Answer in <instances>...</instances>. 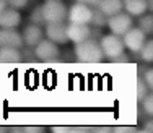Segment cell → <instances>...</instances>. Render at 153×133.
<instances>
[{
	"label": "cell",
	"mask_w": 153,
	"mask_h": 133,
	"mask_svg": "<svg viewBox=\"0 0 153 133\" xmlns=\"http://www.w3.org/2000/svg\"><path fill=\"white\" fill-rule=\"evenodd\" d=\"M122 39H124V44H126V49L129 50L130 54H137L138 55L142 47H143L145 42H147V34H145L138 26H132L122 36Z\"/></svg>",
	"instance_id": "obj_5"
},
{
	"label": "cell",
	"mask_w": 153,
	"mask_h": 133,
	"mask_svg": "<svg viewBox=\"0 0 153 133\" xmlns=\"http://www.w3.org/2000/svg\"><path fill=\"white\" fill-rule=\"evenodd\" d=\"M101 42V47H103L104 57L109 60H114L117 59L121 54L126 52V44H124V39L121 36L111 33V34H103V37L100 39Z\"/></svg>",
	"instance_id": "obj_3"
},
{
	"label": "cell",
	"mask_w": 153,
	"mask_h": 133,
	"mask_svg": "<svg viewBox=\"0 0 153 133\" xmlns=\"http://www.w3.org/2000/svg\"><path fill=\"white\" fill-rule=\"evenodd\" d=\"M143 130L153 133V117H150V118H148V120L143 123Z\"/></svg>",
	"instance_id": "obj_24"
},
{
	"label": "cell",
	"mask_w": 153,
	"mask_h": 133,
	"mask_svg": "<svg viewBox=\"0 0 153 133\" xmlns=\"http://www.w3.org/2000/svg\"><path fill=\"white\" fill-rule=\"evenodd\" d=\"M93 12L94 8L86 3L76 2L70 5L68 8V23H76V24H91L93 20Z\"/></svg>",
	"instance_id": "obj_4"
},
{
	"label": "cell",
	"mask_w": 153,
	"mask_h": 133,
	"mask_svg": "<svg viewBox=\"0 0 153 133\" xmlns=\"http://www.w3.org/2000/svg\"><path fill=\"white\" fill-rule=\"evenodd\" d=\"M0 59H2V62H5V63L23 62V54H21V49L2 46V49H0Z\"/></svg>",
	"instance_id": "obj_15"
},
{
	"label": "cell",
	"mask_w": 153,
	"mask_h": 133,
	"mask_svg": "<svg viewBox=\"0 0 153 133\" xmlns=\"http://www.w3.org/2000/svg\"><path fill=\"white\" fill-rule=\"evenodd\" d=\"M138 57H140V60L145 62V63L153 62V39H148V41L145 42V46L142 47Z\"/></svg>",
	"instance_id": "obj_17"
},
{
	"label": "cell",
	"mask_w": 153,
	"mask_h": 133,
	"mask_svg": "<svg viewBox=\"0 0 153 133\" xmlns=\"http://www.w3.org/2000/svg\"><path fill=\"white\" fill-rule=\"evenodd\" d=\"M42 13L47 23H65L68 20V8L62 0H44Z\"/></svg>",
	"instance_id": "obj_2"
},
{
	"label": "cell",
	"mask_w": 153,
	"mask_h": 133,
	"mask_svg": "<svg viewBox=\"0 0 153 133\" xmlns=\"http://www.w3.org/2000/svg\"><path fill=\"white\" fill-rule=\"evenodd\" d=\"M67 33H68V41L78 44L86 39L91 37L93 29L90 24H76V23H68L67 24Z\"/></svg>",
	"instance_id": "obj_9"
},
{
	"label": "cell",
	"mask_w": 153,
	"mask_h": 133,
	"mask_svg": "<svg viewBox=\"0 0 153 133\" xmlns=\"http://www.w3.org/2000/svg\"><path fill=\"white\" fill-rule=\"evenodd\" d=\"M148 12L153 13V0H148Z\"/></svg>",
	"instance_id": "obj_27"
},
{
	"label": "cell",
	"mask_w": 153,
	"mask_h": 133,
	"mask_svg": "<svg viewBox=\"0 0 153 133\" xmlns=\"http://www.w3.org/2000/svg\"><path fill=\"white\" fill-rule=\"evenodd\" d=\"M21 24V13L16 8H7L0 12V26L2 28H18Z\"/></svg>",
	"instance_id": "obj_12"
},
{
	"label": "cell",
	"mask_w": 153,
	"mask_h": 133,
	"mask_svg": "<svg viewBox=\"0 0 153 133\" xmlns=\"http://www.w3.org/2000/svg\"><path fill=\"white\" fill-rule=\"evenodd\" d=\"M129 59H130V57H129V54H126V52H124V54H121V55L117 57V59H114V60H112V62H121V63H126V62H129Z\"/></svg>",
	"instance_id": "obj_25"
},
{
	"label": "cell",
	"mask_w": 153,
	"mask_h": 133,
	"mask_svg": "<svg viewBox=\"0 0 153 133\" xmlns=\"http://www.w3.org/2000/svg\"><path fill=\"white\" fill-rule=\"evenodd\" d=\"M140 106L143 107V112L147 114V115L153 117V91L148 93V96L140 102Z\"/></svg>",
	"instance_id": "obj_21"
},
{
	"label": "cell",
	"mask_w": 153,
	"mask_h": 133,
	"mask_svg": "<svg viewBox=\"0 0 153 133\" xmlns=\"http://www.w3.org/2000/svg\"><path fill=\"white\" fill-rule=\"evenodd\" d=\"M34 54L38 57V60H41V62H51V60H56L60 55V49L57 42L46 37L34 47Z\"/></svg>",
	"instance_id": "obj_7"
},
{
	"label": "cell",
	"mask_w": 153,
	"mask_h": 133,
	"mask_svg": "<svg viewBox=\"0 0 153 133\" xmlns=\"http://www.w3.org/2000/svg\"><path fill=\"white\" fill-rule=\"evenodd\" d=\"M0 44L7 46V47L23 49L25 47L23 34L18 33L16 28H2V31H0Z\"/></svg>",
	"instance_id": "obj_10"
},
{
	"label": "cell",
	"mask_w": 153,
	"mask_h": 133,
	"mask_svg": "<svg viewBox=\"0 0 153 133\" xmlns=\"http://www.w3.org/2000/svg\"><path fill=\"white\" fill-rule=\"evenodd\" d=\"M132 15H129L127 12H121L114 16H109V21H108V28L111 33L117 34V36H122L134 26V20H132Z\"/></svg>",
	"instance_id": "obj_6"
},
{
	"label": "cell",
	"mask_w": 153,
	"mask_h": 133,
	"mask_svg": "<svg viewBox=\"0 0 153 133\" xmlns=\"http://www.w3.org/2000/svg\"><path fill=\"white\" fill-rule=\"evenodd\" d=\"M143 78H145V81H147V85H148V88H150V91H153V68H150V70L145 71Z\"/></svg>",
	"instance_id": "obj_23"
},
{
	"label": "cell",
	"mask_w": 153,
	"mask_h": 133,
	"mask_svg": "<svg viewBox=\"0 0 153 133\" xmlns=\"http://www.w3.org/2000/svg\"><path fill=\"white\" fill-rule=\"evenodd\" d=\"M137 26L140 28L147 36H152L153 34V13H145V15L138 16V21H137Z\"/></svg>",
	"instance_id": "obj_16"
},
{
	"label": "cell",
	"mask_w": 153,
	"mask_h": 133,
	"mask_svg": "<svg viewBox=\"0 0 153 133\" xmlns=\"http://www.w3.org/2000/svg\"><path fill=\"white\" fill-rule=\"evenodd\" d=\"M76 2H82V3H86V5H90V7H98L100 5V2L101 0H76Z\"/></svg>",
	"instance_id": "obj_26"
},
{
	"label": "cell",
	"mask_w": 153,
	"mask_h": 133,
	"mask_svg": "<svg viewBox=\"0 0 153 133\" xmlns=\"http://www.w3.org/2000/svg\"><path fill=\"white\" fill-rule=\"evenodd\" d=\"M98 8L108 16H114L124 12V0H101Z\"/></svg>",
	"instance_id": "obj_14"
},
{
	"label": "cell",
	"mask_w": 153,
	"mask_h": 133,
	"mask_svg": "<svg viewBox=\"0 0 153 133\" xmlns=\"http://www.w3.org/2000/svg\"><path fill=\"white\" fill-rule=\"evenodd\" d=\"M30 21L39 26H46V20H44V13H42V5H38L33 8V12L30 13Z\"/></svg>",
	"instance_id": "obj_19"
},
{
	"label": "cell",
	"mask_w": 153,
	"mask_h": 133,
	"mask_svg": "<svg viewBox=\"0 0 153 133\" xmlns=\"http://www.w3.org/2000/svg\"><path fill=\"white\" fill-rule=\"evenodd\" d=\"M44 31H46V37L47 39L57 42L59 46L67 44L68 33H67V24L65 23H47Z\"/></svg>",
	"instance_id": "obj_8"
},
{
	"label": "cell",
	"mask_w": 153,
	"mask_h": 133,
	"mask_svg": "<svg viewBox=\"0 0 153 133\" xmlns=\"http://www.w3.org/2000/svg\"><path fill=\"white\" fill-rule=\"evenodd\" d=\"M148 93H150V88H148L145 78L138 76V80H137V99H138V102H142V101L147 98Z\"/></svg>",
	"instance_id": "obj_20"
},
{
	"label": "cell",
	"mask_w": 153,
	"mask_h": 133,
	"mask_svg": "<svg viewBox=\"0 0 153 133\" xmlns=\"http://www.w3.org/2000/svg\"><path fill=\"white\" fill-rule=\"evenodd\" d=\"M108 21H109V16L104 15L98 7H94V12H93V20H91V24L93 28H103V26H108Z\"/></svg>",
	"instance_id": "obj_18"
},
{
	"label": "cell",
	"mask_w": 153,
	"mask_h": 133,
	"mask_svg": "<svg viewBox=\"0 0 153 133\" xmlns=\"http://www.w3.org/2000/svg\"><path fill=\"white\" fill-rule=\"evenodd\" d=\"M75 59L78 62H85V63H98L104 59V52L101 47L100 39L90 37L83 42H78L74 47Z\"/></svg>",
	"instance_id": "obj_1"
},
{
	"label": "cell",
	"mask_w": 153,
	"mask_h": 133,
	"mask_svg": "<svg viewBox=\"0 0 153 133\" xmlns=\"http://www.w3.org/2000/svg\"><path fill=\"white\" fill-rule=\"evenodd\" d=\"M21 34H23V39H25V46H28V47H36L46 37V31L42 29V26L34 23H30L28 26H25Z\"/></svg>",
	"instance_id": "obj_11"
},
{
	"label": "cell",
	"mask_w": 153,
	"mask_h": 133,
	"mask_svg": "<svg viewBox=\"0 0 153 133\" xmlns=\"http://www.w3.org/2000/svg\"><path fill=\"white\" fill-rule=\"evenodd\" d=\"M148 10V0H124V12L132 16H142Z\"/></svg>",
	"instance_id": "obj_13"
},
{
	"label": "cell",
	"mask_w": 153,
	"mask_h": 133,
	"mask_svg": "<svg viewBox=\"0 0 153 133\" xmlns=\"http://www.w3.org/2000/svg\"><path fill=\"white\" fill-rule=\"evenodd\" d=\"M10 7L12 8H16V10H23L28 7V3H30V0H8Z\"/></svg>",
	"instance_id": "obj_22"
}]
</instances>
